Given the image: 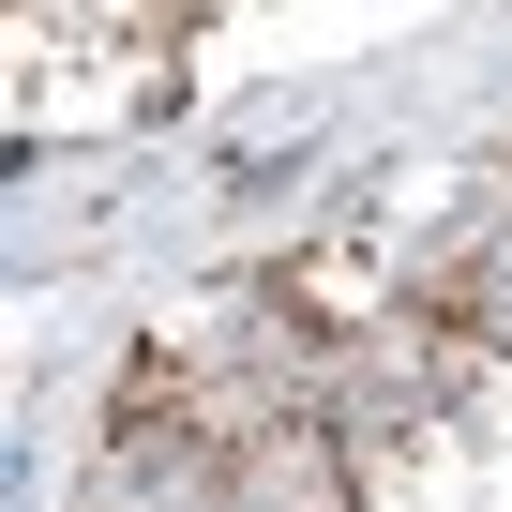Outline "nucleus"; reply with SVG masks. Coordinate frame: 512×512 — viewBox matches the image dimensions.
Returning <instances> with one entry per match:
<instances>
[{"label": "nucleus", "mask_w": 512, "mask_h": 512, "mask_svg": "<svg viewBox=\"0 0 512 512\" xmlns=\"http://www.w3.org/2000/svg\"><path fill=\"white\" fill-rule=\"evenodd\" d=\"M287 302H302L317 332H362V317H377V256H362V241H317L302 272H287Z\"/></svg>", "instance_id": "nucleus-1"}]
</instances>
